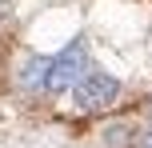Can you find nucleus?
<instances>
[{"mask_svg":"<svg viewBox=\"0 0 152 148\" xmlns=\"http://www.w3.org/2000/svg\"><path fill=\"white\" fill-rule=\"evenodd\" d=\"M84 76H88V48H84V40H72L60 56H52L48 76H44V92H48V96L72 92Z\"/></svg>","mask_w":152,"mask_h":148,"instance_id":"nucleus-1","label":"nucleus"},{"mask_svg":"<svg viewBox=\"0 0 152 148\" xmlns=\"http://www.w3.org/2000/svg\"><path fill=\"white\" fill-rule=\"evenodd\" d=\"M116 96H120V80L116 76H108V72H88V76L72 88V112H80V116L104 112V108L116 104Z\"/></svg>","mask_w":152,"mask_h":148,"instance_id":"nucleus-2","label":"nucleus"},{"mask_svg":"<svg viewBox=\"0 0 152 148\" xmlns=\"http://www.w3.org/2000/svg\"><path fill=\"white\" fill-rule=\"evenodd\" d=\"M100 136H104V148H128V144H136V128H132V124H124V120L108 124Z\"/></svg>","mask_w":152,"mask_h":148,"instance_id":"nucleus-3","label":"nucleus"},{"mask_svg":"<svg viewBox=\"0 0 152 148\" xmlns=\"http://www.w3.org/2000/svg\"><path fill=\"white\" fill-rule=\"evenodd\" d=\"M136 148H152V100H148V120H144V128L136 132Z\"/></svg>","mask_w":152,"mask_h":148,"instance_id":"nucleus-4","label":"nucleus"},{"mask_svg":"<svg viewBox=\"0 0 152 148\" xmlns=\"http://www.w3.org/2000/svg\"><path fill=\"white\" fill-rule=\"evenodd\" d=\"M4 16H8V0H0V20H4Z\"/></svg>","mask_w":152,"mask_h":148,"instance_id":"nucleus-5","label":"nucleus"}]
</instances>
